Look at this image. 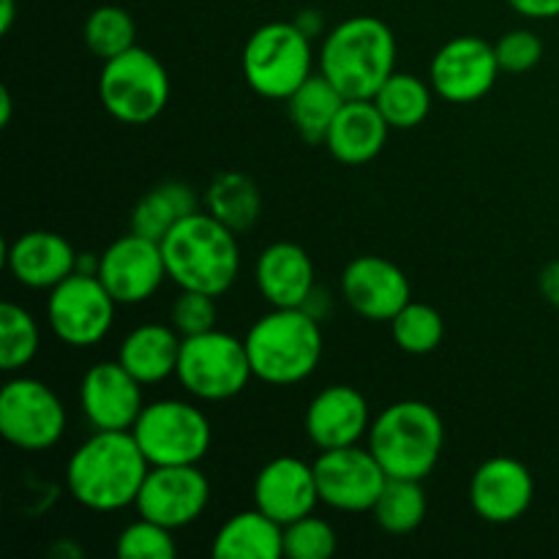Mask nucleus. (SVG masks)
Listing matches in <instances>:
<instances>
[{
  "label": "nucleus",
  "instance_id": "obj_11",
  "mask_svg": "<svg viewBox=\"0 0 559 559\" xmlns=\"http://www.w3.org/2000/svg\"><path fill=\"white\" fill-rule=\"evenodd\" d=\"M66 431V407L58 393L33 377H14L0 391V435L27 453L49 451Z\"/></svg>",
  "mask_w": 559,
  "mask_h": 559
},
{
  "label": "nucleus",
  "instance_id": "obj_18",
  "mask_svg": "<svg viewBox=\"0 0 559 559\" xmlns=\"http://www.w3.org/2000/svg\"><path fill=\"white\" fill-rule=\"evenodd\" d=\"M535 500L533 473L511 456L486 459L469 478V506L489 524H513Z\"/></svg>",
  "mask_w": 559,
  "mask_h": 559
},
{
  "label": "nucleus",
  "instance_id": "obj_26",
  "mask_svg": "<svg viewBox=\"0 0 559 559\" xmlns=\"http://www.w3.org/2000/svg\"><path fill=\"white\" fill-rule=\"evenodd\" d=\"M344 102H347L344 93L325 74L317 71L287 98L289 120L306 142L325 145L328 131H331L336 115L342 112Z\"/></svg>",
  "mask_w": 559,
  "mask_h": 559
},
{
  "label": "nucleus",
  "instance_id": "obj_38",
  "mask_svg": "<svg viewBox=\"0 0 559 559\" xmlns=\"http://www.w3.org/2000/svg\"><path fill=\"white\" fill-rule=\"evenodd\" d=\"M508 3L527 20H557L559 16V0H508Z\"/></svg>",
  "mask_w": 559,
  "mask_h": 559
},
{
  "label": "nucleus",
  "instance_id": "obj_19",
  "mask_svg": "<svg viewBox=\"0 0 559 559\" xmlns=\"http://www.w3.org/2000/svg\"><path fill=\"white\" fill-rule=\"evenodd\" d=\"M254 506L282 527L295 519L314 513L320 506V489H317L314 464H306L298 456L271 459L254 478Z\"/></svg>",
  "mask_w": 559,
  "mask_h": 559
},
{
  "label": "nucleus",
  "instance_id": "obj_30",
  "mask_svg": "<svg viewBox=\"0 0 559 559\" xmlns=\"http://www.w3.org/2000/svg\"><path fill=\"white\" fill-rule=\"evenodd\" d=\"M426 511L429 506H426L424 486L420 480L409 478H388L371 508L377 524L391 535L415 533L424 524Z\"/></svg>",
  "mask_w": 559,
  "mask_h": 559
},
{
  "label": "nucleus",
  "instance_id": "obj_27",
  "mask_svg": "<svg viewBox=\"0 0 559 559\" xmlns=\"http://www.w3.org/2000/svg\"><path fill=\"white\" fill-rule=\"evenodd\" d=\"M197 211H200L197 191L183 180H167V183H158L156 189L140 197V202L131 211V229L162 243V238L175 224Z\"/></svg>",
  "mask_w": 559,
  "mask_h": 559
},
{
  "label": "nucleus",
  "instance_id": "obj_32",
  "mask_svg": "<svg viewBox=\"0 0 559 559\" xmlns=\"http://www.w3.org/2000/svg\"><path fill=\"white\" fill-rule=\"evenodd\" d=\"M82 38L85 47L91 49L96 58L109 60L115 55L126 52L136 44V22L123 5H98L87 14L85 27H82Z\"/></svg>",
  "mask_w": 559,
  "mask_h": 559
},
{
  "label": "nucleus",
  "instance_id": "obj_34",
  "mask_svg": "<svg viewBox=\"0 0 559 559\" xmlns=\"http://www.w3.org/2000/svg\"><path fill=\"white\" fill-rule=\"evenodd\" d=\"M336 544V530L314 513L284 527V557L289 559H331Z\"/></svg>",
  "mask_w": 559,
  "mask_h": 559
},
{
  "label": "nucleus",
  "instance_id": "obj_8",
  "mask_svg": "<svg viewBox=\"0 0 559 559\" xmlns=\"http://www.w3.org/2000/svg\"><path fill=\"white\" fill-rule=\"evenodd\" d=\"M175 377L200 402H227L246 391L254 371L243 338L213 328L183 338Z\"/></svg>",
  "mask_w": 559,
  "mask_h": 559
},
{
  "label": "nucleus",
  "instance_id": "obj_24",
  "mask_svg": "<svg viewBox=\"0 0 559 559\" xmlns=\"http://www.w3.org/2000/svg\"><path fill=\"white\" fill-rule=\"evenodd\" d=\"M183 336L173 325L147 322L126 333L118 347V360L142 385H158L178 371Z\"/></svg>",
  "mask_w": 559,
  "mask_h": 559
},
{
  "label": "nucleus",
  "instance_id": "obj_15",
  "mask_svg": "<svg viewBox=\"0 0 559 559\" xmlns=\"http://www.w3.org/2000/svg\"><path fill=\"white\" fill-rule=\"evenodd\" d=\"M207 502H211V480L200 464H173V467L147 469L134 508L151 522L169 530H183L205 513Z\"/></svg>",
  "mask_w": 559,
  "mask_h": 559
},
{
  "label": "nucleus",
  "instance_id": "obj_1",
  "mask_svg": "<svg viewBox=\"0 0 559 559\" xmlns=\"http://www.w3.org/2000/svg\"><path fill=\"white\" fill-rule=\"evenodd\" d=\"M151 462L131 431H93L66 464V486L74 502L93 513L134 506Z\"/></svg>",
  "mask_w": 559,
  "mask_h": 559
},
{
  "label": "nucleus",
  "instance_id": "obj_5",
  "mask_svg": "<svg viewBox=\"0 0 559 559\" xmlns=\"http://www.w3.org/2000/svg\"><path fill=\"white\" fill-rule=\"evenodd\" d=\"M445 445V424L431 404L407 399L382 409L369 429V451L388 478L424 480Z\"/></svg>",
  "mask_w": 559,
  "mask_h": 559
},
{
  "label": "nucleus",
  "instance_id": "obj_25",
  "mask_svg": "<svg viewBox=\"0 0 559 559\" xmlns=\"http://www.w3.org/2000/svg\"><path fill=\"white\" fill-rule=\"evenodd\" d=\"M211 555L216 559H278L284 557V527L254 506L218 527Z\"/></svg>",
  "mask_w": 559,
  "mask_h": 559
},
{
  "label": "nucleus",
  "instance_id": "obj_39",
  "mask_svg": "<svg viewBox=\"0 0 559 559\" xmlns=\"http://www.w3.org/2000/svg\"><path fill=\"white\" fill-rule=\"evenodd\" d=\"M538 287H540V295L559 309V260L549 262V265L540 271Z\"/></svg>",
  "mask_w": 559,
  "mask_h": 559
},
{
  "label": "nucleus",
  "instance_id": "obj_31",
  "mask_svg": "<svg viewBox=\"0 0 559 559\" xmlns=\"http://www.w3.org/2000/svg\"><path fill=\"white\" fill-rule=\"evenodd\" d=\"M41 333L27 309L5 300L0 306V369L5 374L22 371L38 353Z\"/></svg>",
  "mask_w": 559,
  "mask_h": 559
},
{
  "label": "nucleus",
  "instance_id": "obj_20",
  "mask_svg": "<svg viewBox=\"0 0 559 559\" xmlns=\"http://www.w3.org/2000/svg\"><path fill=\"white\" fill-rule=\"evenodd\" d=\"M306 435L320 451L358 445L371 429L369 402L353 385H328L306 407Z\"/></svg>",
  "mask_w": 559,
  "mask_h": 559
},
{
  "label": "nucleus",
  "instance_id": "obj_9",
  "mask_svg": "<svg viewBox=\"0 0 559 559\" xmlns=\"http://www.w3.org/2000/svg\"><path fill=\"white\" fill-rule=\"evenodd\" d=\"M131 435L151 467L200 464L213 442L207 415L197 404L180 399H158L145 404Z\"/></svg>",
  "mask_w": 559,
  "mask_h": 559
},
{
  "label": "nucleus",
  "instance_id": "obj_37",
  "mask_svg": "<svg viewBox=\"0 0 559 559\" xmlns=\"http://www.w3.org/2000/svg\"><path fill=\"white\" fill-rule=\"evenodd\" d=\"M497 60H500V69L508 74H524V71L535 69L544 58V41L535 36L533 31H508L500 41L495 44Z\"/></svg>",
  "mask_w": 559,
  "mask_h": 559
},
{
  "label": "nucleus",
  "instance_id": "obj_7",
  "mask_svg": "<svg viewBox=\"0 0 559 559\" xmlns=\"http://www.w3.org/2000/svg\"><path fill=\"white\" fill-rule=\"evenodd\" d=\"M169 74L162 60L145 47H131L104 60L98 74V102L118 123L145 126L169 102Z\"/></svg>",
  "mask_w": 559,
  "mask_h": 559
},
{
  "label": "nucleus",
  "instance_id": "obj_23",
  "mask_svg": "<svg viewBox=\"0 0 559 559\" xmlns=\"http://www.w3.org/2000/svg\"><path fill=\"white\" fill-rule=\"evenodd\" d=\"M388 131L391 126L382 118L377 104L371 98H358V102H344L342 112L328 131L325 145L336 162L360 167L380 156L388 142Z\"/></svg>",
  "mask_w": 559,
  "mask_h": 559
},
{
  "label": "nucleus",
  "instance_id": "obj_12",
  "mask_svg": "<svg viewBox=\"0 0 559 559\" xmlns=\"http://www.w3.org/2000/svg\"><path fill=\"white\" fill-rule=\"evenodd\" d=\"M322 506L344 513H366L374 508L388 475L369 448L347 445L322 451L314 462Z\"/></svg>",
  "mask_w": 559,
  "mask_h": 559
},
{
  "label": "nucleus",
  "instance_id": "obj_16",
  "mask_svg": "<svg viewBox=\"0 0 559 559\" xmlns=\"http://www.w3.org/2000/svg\"><path fill=\"white\" fill-rule=\"evenodd\" d=\"M342 298L364 320L391 322L413 300V287L396 262L364 254L344 267Z\"/></svg>",
  "mask_w": 559,
  "mask_h": 559
},
{
  "label": "nucleus",
  "instance_id": "obj_10",
  "mask_svg": "<svg viewBox=\"0 0 559 559\" xmlns=\"http://www.w3.org/2000/svg\"><path fill=\"white\" fill-rule=\"evenodd\" d=\"M115 309H118V300L109 295V289L104 287L96 273L74 271L58 287L49 289V331L66 347H96L112 331Z\"/></svg>",
  "mask_w": 559,
  "mask_h": 559
},
{
  "label": "nucleus",
  "instance_id": "obj_35",
  "mask_svg": "<svg viewBox=\"0 0 559 559\" xmlns=\"http://www.w3.org/2000/svg\"><path fill=\"white\" fill-rule=\"evenodd\" d=\"M173 533L175 530L140 516L129 527H123L115 551H118L120 559H173L178 555Z\"/></svg>",
  "mask_w": 559,
  "mask_h": 559
},
{
  "label": "nucleus",
  "instance_id": "obj_33",
  "mask_svg": "<svg viewBox=\"0 0 559 559\" xmlns=\"http://www.w3.org/2000/svg\"><path fill=\"white\" fill-rule=\"evenodd\" d=\"M393 342L407 355H429L435 353L445 336V322L442 314L429 304L409 300L402 311L391 320Z\"/></svg>",
  "mask_w": 559,
  "mask_h": 559
},
{
  "label": "nucleus",
  "instance_id": "obj_41",
  "mask_svg": "<svg viewBox=\"0 0 559 559\" xmlns=\"http://www.w3.org/2000/svg\"><path fill=\"white\" fill-rule=\"evenodd\" d=\"M14 0H0V33H9L11 25H14Z\"/></svg>",
  "mask_w": 559,
  "mask_h": 559
},
{
  "label": "nucleus",
  "instance_id": "obj_4",
  "mask_svg": "<svg viewBox=\"0 0 559 559\" xmlns=\"http://www.w3.org/2000/svg\"><path fill=\"white\" fill-rule=\"evenodd\" d=\"M251 371L265 385L287 388L309 380L322 360V328L306 309H273L246 333Z\"/></svg>",
  "mask_w": 559,
  "mask_h": 559
},
{
  "label": "nucleus",
  "instance_id": "obj_17",
  "mask_svg": "<svg viewBox=\"0 0 559 559\" xmlns=\"http://www.w3.org/2000/svg\"><path fill=\"white\" fill-rule=\"evenodd\" d=\"M80 407L93 431H131L145 407L142 382L118 358L102 360L82 377Z\"/></svg>",
  "mask_w": 559,
  "mask_h": 559
},
{
  "label": "nucleus",
  "instance_id": "obj_22",
  "mask_svg": "<svg viewBox=\"0 0 559 559\" xmlns=\"http://www.w3.org/2000/svg\"><path fill=\"white\" fill-rule=\"evenodd\" d=\"M5 267L31 289H52L76 271V251L49 229H31L5 246Z\"/></svg>",
  "mask_w": 559,
  "mask_h": 559
},
{
  "label": "nucleus",
  "instance_id": "obj_21",
  "mask_svg": "<svg viewBox=\"0 0 559 559\" xmlns=\"http://www.w3.org/2000/svg\"><path fill=\"white\" fill-rule=\"evenodd\" d=\"M254 282L273 309H304L317 289L314 262L304 246L278 240L257 257Z\"/></svg>",
  "mask_w": 559,
  "mask_h": 559
},
{
  "label": "nucleus",
  "instance_id": "obj_6",
  "mask_svg": "<svg viewBox=\"0 0 559 559\" xmlns=\"http://www.w3.org/2000/svg\"><path fill=\"white\" fill-rule=\"evenodd\" d=\"M240 69L251 91L273 102H287L314 74L311 38L295 22L260 25L246 41Z\"/></svg>",
  "mask_w": 559,
  "mask_h": 559
},
{
  "label": "nucleus",
  "instance_id": "obj_36",
  "mask_svg": "<svg viewBox=\"0 0 559 559\" xmlns=\"http://www.w3.org/2000/svg\"><path fill=\"white\" fill-rule=\"evenodd\" d=\"M216 298L207 293H197V289H180L175 298L173 309H169V325L180 333V336H200L216 328Z\"/></svg>",
  "mask_w": 559,
  "mask_h": 559
},
{
  "label": "nucleus",
  "instance_id": "obj_42",
  "mask_svg": "<svg viewBox=\"0 0 559 559\" xmlns=\"http://www.w3.org/2000/svg\"><path fill=\"white\" fill-rule=\"evenodd\" d=\"M11 123V93H9V87H3V91H0V126H9Z\"/></svg>",
  "mask_w": 559,
  "mask_h": 559
},
{
  "label": "nucleus",
  "instance_id": "obj_3",
  "mask_svg": "<svg viewBox=\"0 0 559 559\" xmlns=\"http://www.w3.org/2000/svg\"><path fill=\"white\" fill-rule=\"evenodd\" d=\"M396 36L388 22L360 14L328 31L317 66L347 102H358L374 98L382 82L396 71Z\"/></svg>",
  "mask_w": 559,
  "mask_h": 559
},
{
  "label": "nucleus",
  "instance_id": "obj_2",
  "mask_svg": "<svg viewBox=\"0 0 559 559\" xmlns=\"http://www.w3.org/2000/svg\"><path fill=\"white\" fill-rule=\"evenodd\" d=\"M169 282L222 298L240 273L238 233L207 211H197L162 238Z\"/></svg>",
  "mask_w": 559,
  "mask_h": 559
},
{
  "label": "nucleus",
  "instance_id": "obj_29",
  "mask_svg": "<svg viewBox=\"0 0 559 559\" xmlns=\"http://www.w3.org/2000/svg\"><path fill=\"white\" fill-rule=\"evenodd\" d=\"M431 91L420 76L407 74V71H393L371 102L382 112L391 129L409 131L424 123L431 112Z\"/></svg>",
  "mask_w": 559,
  "mask_h": 559
},
{
  "label": "nucleus",
  "instance_id": "obj_14",
  "mask_svg": "<svg viewBox=\"0 0 559 559\" xmlns=\"http://www.w3.org/2000/svg\"><path fill=\"white\" fill-rule=\"evenodd\" d=\"M500 71L495 44L480 36H456L431 58L429 82L442 102L473 104L495 87Z\"/></svg>",
  "mask_w": 559,
  "mask_h": 559
},
{
  "label": "nucleus",
  "instance_id": "obj_13",
  "mask_svg": "<svg viewBox=\"0 0 559 559\" xmlns=\"http://www.w3.org/2000/svg\"><path fill=\"white\" fill-rule=\"evenodd\" d=\"M96 276L118 306L145 304L169 278L162 243L131 229L98 254Z\"/></svg>",
  "mask_w": 559,
  "mask_h": 559
},
{
  "label": "nucleus",
  "instance_id": "obj_40",
  "mask_svg": "<svg viewBox=\"0 0 559 559\" xmlns=\"http://www.w3.org/2000/svg\"><path fill=\"white\" fill-rule=\"evenodd\" d=\"M295 25L306 33L309 38H317L322 31H325V20L317 9H304L298 16H295Z\"/></svg>",
  "mask_w": 559,
  "mask_h": 559
},
{
  "label": "nucleus",
  "instance_id": "obj_28",
  "mask_svg": "<svg viewBox=\"0 0 559 559\" xmlns=\"http://www.w3.org/2000/svg\"><path fill=\"white\" fill-rule=\"evenodd\" d=\"M205 211L213 218L243 235L257 224L262 213V194L254 180L243 173H222L205 191Z\"/></svg>",
  "mask_w": 559,
  "mask_h": 559
}]
</instances>
